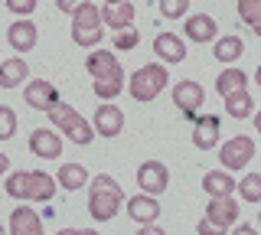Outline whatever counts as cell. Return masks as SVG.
I'll list each match as a JSON object with an SVG mask.
<instances>
[{"instance_id": "14", "label": "cell", "mask_w": 261, "mask_h": 235, "mask_svg": "<svg viewBox=\"0 0 261 235\" xmlns=\"http://www.w3.org/2000/svg\"><path fill=\"white\" fill-rule=\"evenodd\" d=\"M186 30V39H193V43H216L219 39V23L209 17V13H193V17H186L183 23Z\"/></svg>"}, {"instance_id": "8", "label": "cell", "mask_w": 261, "mask_h": 235, "mask_svg": "<svg viewBox=\"0 0 261 235\" xmlns=\"http://www.w3.org/2000/svg\"><path fill=\"white\" fill-rule=\"evenodd\" d=\"M92 127H95V134H101V137H118L124 131V111L114 101H101L98 111H95V118H92Z\"/></svg>"}, {"instance_id": "1", "label": "cell", "mask_w": 261, "mask_h": 235, "mask_svg": "<svg viewBox=\"0 0 261 235\" xmlns=\"http://www.w3.org/2000/svg\"><path fill=\"white\" fill-rule=\"evenodd\" d=\"M85 69H88V75L95 79V88H92V92L101 101H114L121 92H124L127 79H124V69H121V62H118V56H114V53L95 49L85 59Z\"/></svg>"}, {"instance_id": "31", "label": "cell", "mask_w": 261, "mask_h": 235, "mask_svg": "<svg viewBox=\"0 0 261 235\" xmlns=\"http://www.w3.org/2000/svg\"><path fill=\"white\" fill-rule=\"evenodd\" d=\"M186 10H190V0H160V17L163 20H183Z\"/></svg>"}, {"instance_id": "40", "label": "cell", "mask_w": 261, "mask_h": 235, "mask_svg": "<svg viewBox=\"0 0 261 235\" xmlns=\"http://www.w3.org/2000/svg\"><path fill=\"white\" fill-rule=\"evenodd\" d=\"M56 235H82V229H59Z\"/></svg>"}, {"instance_id": "29", "label": "cell", "mask_w": 261, "mask_h": 235, "mask_svg": "<svg viewBox=\"0 0 261 235\" xmlns=\"http://www.w3.org/2000/svg\"><path fill=\"white\" fill-rule=\"evenodd\" d=\"M27 173H30V170H13V173H7V180H4L7 196L27 199Z\"/></svg>"}, {"instance_id": "6", "label": "cell", "mask_w": 261, "mask_h": 235, "mask_svg": "<svg viewBox=\"0 0 261 235\" xmlns=\"http://www.w3.org/2000/svg\"><path fill=\"white\" fill-rule=\"evenodd\" d=\"M173 105L179 108V115H183L186 121H196V118H199V108L206 105V92H202L199 82L183 79V82L173 85Z\"/></svg>"}, {"instance_id": "24", "label": "cell", "mask_w": 261, "mask_h": 235, "mask_svg": "<svg viewBox=\"0 0 261 235\" xmlns=\"http://www.w3.org/2000/svg\"><path fill=\"white\" fill-rule=\"evenodd\" d=\"M101 20H105V27L114 30V33H118V30H127L130 23H134V7H130V0H124V4H118V7H105Z\"/></svg>"}, {"instance_id": "21", "label": "cell", "mask_w": 261, "mask_h": 235, "mask_svg": "<svg viewBox=\"0 0 261 235\" xmlns=\"http://www.w3.org/2000/svg\"><path fill=\"white\" fill-rule=\"evenodd\" d=\"M216 92L222 95V98H228V95H235V92H248V75H245L242 69L228 66V69L219 72V79H216Z\"/></svg>"}, {"instance_id": "34", "label": "cell", "mask_w": 261, "mask_h": 235, "mask_svg": "<svg viewBox=\"0 0 261 235\" xmlns=\"http://www.w3.org/2000/svg\"><path fill=\"white\" fill-rule=\"evenodd\" d=\"M7 10L20 13V17H30V13H36V0H7Z\"/></svg>"}, {"instance_id": "32", "label": "cell", "mask_w": 261, "mask_h": 235, "mask_svg": "<svg viewBox=\"0 0 261 235\" xmlns=\"http://www.w3.org/2000/svg\"><path fill=\"white\" fill-rule=\"evenodd\" d=\"M105 39V27L101 30H79V27H72V43L75 46H98Z\"/></svg>"}, {"instance_id": "30", "label": "cell", "mask_w": 261, "mask_h": 235, "mask_svg": "<svg viewBox=\"0 0 261 235\" xmlns=\"http://www.w3.org/2000/svg\"><path fill=\"white\" fill-rule=\"evenodd\" d=\"M16 134V111L10 105H0V141H10Z\"/></svg>"}, {"instance_id": "18", "label": "cell", "mask_w": 261, "mask_h": 235, "mask_svg": "<svg viewBox=\"0 0 261 235\" xmlns=\"http://www.w3.org/2000/svg\"><path fill=\"white\" fill-rule=\"evenodd\" d=\"M56 190H59V183H56L49 173H43V170H30V173H27V199L49 202L56 196Z\"/></svg>"}, {"instance_id": "13", "label": "cell", "mask_w": 261, "mask_h": 235, "mask_svg": "<svg viewBox=\"0 0 261 235\" xmlns=\"http://www.w3.org/2000/svg\"><path fill=\"white\" fill-rule=\"evenodd\" d=\"M153 53H157L160 62L176 66V62L186 59V43H183V36H176V33H157V39H153Z\"/></svg>"}, {"instance_id": "38", "label": "cell", "mask_w": 261, "mask_h": 235, "mask_svg": "<svg viewBox=\"0 0 261 235\" xmlns=\"http://www.w3.org/2000/svg\"><path fill=\"white\" fill-rule=\"evenodd\" d=\"M232 235H261L255 225H248V222H242V225H235V232Z\"/></svg>"}, {"instance_id": "19", "label": "cell", "mask_w": 261, "mask_h": 235, "mask_svg": "<svg viewBox=\"0 0 261 235\" xmlns=\"http://www.w3.org/2000/svg\"><path fill=\"white\" fill-rule=\"evenodd\" d=\"M56 183L69 193H79L82 186L92 183V176H88V167H82V164H62L59 173H56Z\"/></svg>"}, {"instance_id": "2", "label": "cell", "mask_w": 261, "mask_h": 235, "mask_svg": "<svg viewBox=\"0 0 261 235\" xmlns=\"http://www.w3.org/2000/svg\"><path fill=\"white\" fill-rule=\"evenodd\" d=\"M121 202H124V190H121V183L114 176L108 173L92 176V183H88V216L95 222H111L118 216Z\"/></svg>"}, {"instance_id": "43", "label": "cell", "mask_w": 261, "mask_h": 235, "mask_svg": "<svg viewBox=\"0 0 261 235\" xmlns=\"http://www.w3.org/2000/svg\"><path fill=\"white\" fill-rule=\"evenodd\" d=\"M82 235H101L98 229H82Z\"/></svg>"}, {"instance_id": "37", "label": "cell", "mask_w": 261, "mask_h": 235, "mask_svg": "<svg viewBox=\"0 0 261 235\" xmlns=\"http://www.w3.org/2000/svg\"><path fill=\"white\" fill-rule=\"evenodd\" d=\"M137 235H167V232H163L157 222H150V225H141V229H137Z\"/></svg>"}, {"instance_id": "5", "label": "cell", "mask_w": 261, "mask_h": 235, "mask_svg": "<svg viewBox=\"0 0 261 235\" xmlns=\"http://www.w3.org/2000/svg\"><path fill=\"white\" fill-rule=\"evenodd\" d=\"M255 157V141L248 134H235L219 147V160H222L225 170H245Z\"/></svg>"}, {"instance_id": "15", "label": "cell", "mask_w": 261, "mask_h": 235, "mask_svg": "<svg viewBox=\"0 0 261 235\" xmlns=\"http://www.w3.org/2000/svg\"><path fill=\"white\" fill-rule=\"evenodd\" d=\"M7 39H10V46L16 53H30L33 46H36V39H39V30H36V23H33L30 17H20L16 23H10Z\"/></svg>"}, {"instance_id": "35", "label": "cell", "mask_w": 261, "mask_h": 235, "mask_svg": "<svg viewBox=\"0 0 261 235\" xmlns=\"http://www.w3.org/2000/svg\"><path fill=\"white\" fill-rule=\"evenodd\" d=\"M196 235H228V229H222V225H216V222H209V219L202 216V222L196 225Z\"/></svg>"}, {"instance_id": "41", "label": "cell", "mask_w": 261, "mask_h": 235, "mask_svg": "<svg viewBox=\"0 0 261 235\" xmlns=\"http://www.w3.org/2000/svg\"><path fill=\"white\" fill-rule=\"evenodd\" d=\"M251 121H255V131L261 134V111H258V115H255V118H251Z\"/></svg>"}, {"instance_id": "3", "label": "cell", "mask_w": 261, "mask_h": 235, "mask_svg": "<svg viewBox=\"0 0 261 235\" xmlns=\"http://www.w3.org/2000/svg\"><path fill=\"white\" fill-rule=\"evenodd\" d=\"M170 85V69L167 66H141L130 72V82H127V95L134 101H153L163 88Z\"/></svg>"}, {"instance_id": "17", "label": "cell", "mask_w": 261, "mask_h": 235, "mask_svg": "<svg viewBox=\"0 0 261 235\" xmlns=\"http://www.w3.org/2000/svg\"><path fill=\"white\" fill-rule=\"evenodd\" d=\"M127 216L130 222H141V225H150L160 219V202L157 196H147V193H141V196H130L127 199Z\"/></svg>"}, {"instance_id": "11", "label": "cell", "mask_w": 261, "mask_h": 235, "mask_svg": "<svg viewBox=\"0 0 261 235\" xmlns=\"http://www.w3.org/2000/svg\"><path fill=\"white\" fill-rule=\"evenodd\" d=\"M30 153L39 160H56L62 153V137L53 131V127H36L30 134Z\"/></svg>"}, {"instance_id": "4", "label": "cell", "mask_w": 261, "mask_h": 235, "mask_svg": "<svg viewBox=\"0 0 261 235\" xmlns=\"http://www.w3.org/2000/svg\"><path fill=\"white\" fill-rule=\"evenodd\" d=\"M46 115H49V121H53V124L59 127V131H65V137H69L72 144H79V147H88V144L95 141V127L88 124V121L82 118L79 111L72 108V105L59 101L56 108H49Z\"/></svg>"}, {"instance_id": "23", "label": "cell", "mask_w": 261, "mask_h": 235, "mask_svg": "<svg viewBox=\"0 0 261 235\" xmlns=\"http://www.w3.org/2000/svg\"><path fill=\"white\" fill-rule=\"evenodd\" d=\"M202 190H206L209 196H232L235 193V176L225 173V170H209V173L202 176Z\"/></svg>"}, {"instance_id": "44", "label": "cell", "mask_w": 261, "mask_h": 235, "mask_svg": "<svg viewBox=\"0 0 261 235\" xmlns=\"http://www.w3.org/2000/svg\"><path fill=\"white\" fill-rule=\"evenodd\" d=\"M255 82H258V88H261V66L255 69Z\"/></svg>"}, {"instance_id": "36", "label": "cell", "mask_w": 261, "mask_h": 235, "mask_svg": "<svg viewBox=\"0 0 261 235\" xmlns=\"http://www.w3.org/2000/svg\"><path fill=\"white\" fill-rule=\"evenodd\" d=\"M82 4H88V0H56V7H59V13H69V17H72V13L79 10Z\"/></svg>"}, {"instance_id": "27", "label": "cell", "mask_w": 261, "mask_h": 235, "mask_svg": "<svg viewBox=\"0 0 261 235\" xmlns=\"http://www.w3.org/2000/svg\"><path fill=\"white\" fill-rule=\"evenodd\" d=\"M239 17L255 36H261V0H239Z\"/></svg>"}, {"instance_id": "46", "label": "cell", "mask_w": 261, "mask_h": 235, "mask_svg": "<svg viewBox=\"0 0 261 235\" xmlns=\"http://www.w3.org/2000/svg\"><path fill=\"white\" fill-rule=\"evenodd\" d=\"M258 222H261V213H258Z\"/></svg>"}, {"instance_id": "42", "label": "cell", "mask_w": 261, "mask_h": 235, "mask_svg": "<svg viewBox=\"0 0 261 235\" xmlns=\"http://www.w3.org/2000/svg\"><path fill=\"white\" fill-rule=\"evenodd\" d=\"M118 4H124V0H105V7H118Z\"/></svg>"}, {"instance_id": "9", "label": "cell", "mask_w": 261, "mask_h": 235, "mask_svg": "<svg viewBox=\"0 0 261 235\" xmlns=\"http://www.w3.org/2000/svg\"><path fill=\"white\" fill-rule=\"evenodd\" d=\"M23 101H27L30 108H36V111H49V108L59 105V88L53 82H46V79H33V82H27Z\"/></svg>"}, {"instance_id": "33", "label": "cell", "mask_w": 261, "mask_h": 235, "mask_svg": "<svg viewBox=\"0 0 261 235\" xmlns=\"http://www.w3.org/2000/svg\"><path fill=\"white\" fill-rule=\"evenodd\" d=\"M137 30L134 27H127V30H118V33H114V49H121V53H127V49H134L137 46Z\"/></svg>"}, {"instance_id": "22", "label": "cell", "mask_w": 261, "mask_h": 235, "mask_svg": "<svg viewBox=\"0 0 261 235\" xmlns=\"http://www.w3.org/2000/svg\"><path fill=\"white\" fill-rule=\"evenodd\" d=\"M242 53H245V43L239 36H219L216 43H212V56H216L219 62H225V66H235V62L242 59Z\"/></svg>"}, {"instance_id": "25", "label": "cell", "mask_w": 261, "mask_h": 235, "mask_svg": "<svg viewBox=\"0 0 261 235\" xmlns=\"http://www.w3.org/2000/svg\"><path fill=\"white\" fill-rule=\"evenodd\" d=\"M225 115H228V118H235V121L251 118V115H255V101H251V95H248V92H235V95H228V98H225Z\"/></svg>"}, {"instance_id": "26", "label": "cell", "mask_w": 261, "mask_h": 235, "mask_svg": "<svg viewBox=\"0 0 261 235\" xmlns=\"http://www.w3.org/2000/svg\"><path fill=\"white\" fill-rule=\"evenodd\" d=\"M72 27H79V30H101L105 27V20H101V10L88 0V4H82L75 13H72Z\"/></svg>"}, {"instance_id": "39", "label": "cell", "mask_w": 261, "mask_h": 235, "mask_svg": "<svg viewBox=\"0 0 261 235\" xmlns=\"http://www.w3.org/2000/svg\"><path fill=\"white\" fill-rule=\"evenodd\" d=\"M7 170H10V157H7V153H0V176H7Z\"/></svg>"}, {"instance_id": "12", "label": "cell", "mask_w": 261, "mask_h": 235, "mask_svg": "<svg viewBox=\"0 0 261 235\" xmlns=\"http://www.w3.org/2000/svg\"><path fill=\"white\" fill-rule=\"evenodd\" d=\"M7 232H10V235H43V216L33 213L30 206H16L10 213Z\"/></svg>"}, {"instance_id": "45", "label": "cell", "mask_w": 261, "mask_h": 235, "mask_svg": "<svg viewBox=\"0 0 261 235\" xmlns=\"http://www.w3.org/2000/svg\"><path fill=\"white\" fill-rule=\"evenodd\" d=\"M0 235H10V232H7V229H4V225H0Z\"/></svg>"}, {"instance_id": "10", "label": "cell", "mask_w": 261, "mask_h": 235, "mask_svg": "<svg viewBox=\"0 0 261 235\" xmlns=\"http://www.w3.org/2000/svg\"><path fill=\"white\" fill-rule=\"evenodd\" d=\"M219 137H222V118H216L209 111V115H199L193 121V144L199 150H209L219 144Z\"/></svg>"}, {"instance_id": "20", "label": "cell", "mask_w": 261, "mask_h": 235, "mask_svg": "<svg viewBox=\"0 0 261 235\" xmlns=\"http://www.w3.org/2000/svg\"><path fill=\"white\" fill-rule=\"evenodd\" d=\"M27 72H30V66L20 59V56L0 59V88H20L27 82Z\"/></svg>"}, {"instance_id": "16", "label": "cell", "mask_w": 261, "mask_h": 235, "mask_svg": "<svg viewBox=\"0 0 261 235\" xmlns=\"http://www.w3.org/2000/svg\"><path fill=\"white\" fill-rule=\"evenodd\" d=\"M206 219L216 225H222V229H228L232 222H239V202H235V196H212L209 206H206Z\"/></svg>"}, {"instance_id": "7", "label": "cell", "mask_w": 261, "mask_h": 235, "mask_svg": "<svg viewBox=\"0 0 261 235\" xmlns=\"http://www.w3.org/2000/svg\"><path fill=\"white\" fill-rule=\"evenodd\" d=\"M137 186H141V193H147V196H160L170 186V170L160 160H144L137 167Z\"/></svg>"}, {"instance_id": "28", "label": "cell", "mask_w": 261, "mask_h": 235, "mask_svg": "<svg viewBox=\"0 0 261 235\" xmlns=\"http://www.w3.org/2000/svg\"><path fill=\"white\" fill-rule=\"evenodd\" d=\"M235 190L245 202H261V173H245Z\"/></svg>"}]
</instances>
